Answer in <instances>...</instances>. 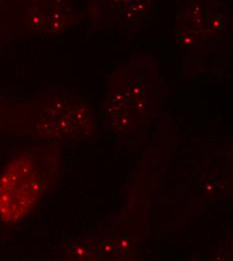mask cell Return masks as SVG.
<instances>
[{"instance_id":"6da1fadb","label":"cell","mask_w":233,"mask_h":261,"mask_svg":"<svg viewBox=\"0 0 233 261\" xmlns=\"http://www.w3.org/2000/svg\"><path fill=\"white\" fill-rule=\"evenodd\" d=\"M45 174L39 160L23 153L7 165L0 175V218L15 223L25 217L38 202Z\"/></svg>"}]
</instances>
